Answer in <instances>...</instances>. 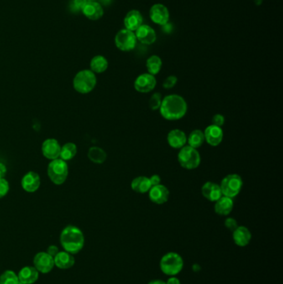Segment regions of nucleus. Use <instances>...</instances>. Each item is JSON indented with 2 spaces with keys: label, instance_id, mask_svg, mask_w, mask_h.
Segmentation results:
<instances>
[{
  "label": "nucleus",
  "instance_id": "obj_1",
  "mask_svg": "<svg viewBox=\"0 0 283 284\" xmlns=\"http://www.w3.org/2000/svg\"><path fill=\"white\" fill-rule=\"evenodd\" d=\"M159 114L167 121H179L187 113L188 104L184 97L178 94H170L163 97Z\"/></svg>",
  "mask_w": 283,
  "mask_h": 284
},
{
  "label": "nucleus",
  "instance_id": "obj_2",
  "mask_svg": "<svg viewBox=\"0 0 283 284\" xmlns=\"http://www.w3.org/2000/svg\"><path fill=\"white\" fill-rule=\"evenodd\" d=\"M60 243L64 251L71 254H78L83 249L85 237L82 231L74 225H68L62 230Z\"/></svg>",
  "mask_w": 283,
  "mask_h": 284
},
{
  "label": "nucleus",
  "instance_id": "obj_3",
  "mask_svg": "<svg viewBox=\"0 0 283 284\" xmlns=\"http://www.w3.org/2000/svg\"><path fill=\"white\" fill-rule=\"evenodd\" d=\"M97 83L96 74L90 69H83L74 76L72 86L76 92L88 94L93 91Z\"/></svg>",
  "mask_w": 283,
  "mask_h": 284
},
{
  "label": "nucleus",
  "instance_id": "obj_4",
  "mask_svg": "<svg viewBox=\"0 0 283 284\" xmlns=\"http://www.w3.org/2000/svg\"><path fill=\"white\" fill-rule=\"evenodd\" d=\"M159 268L162 273L167 276H176L182 271L184 260L177 253L169 252L162 257L159 262Z\"/></svg>",
  "mask_w": 283,
  "mask_h": 284
},
{
  "label": "nucleus",
  "instance_id": "obj_5",
  "mask_svg": "<svg viewBox=\"0 0 283 284\" xmlns=\"http://www.w3.org/2000/svg\"><path fill=\"white\" fill-rule=\"evenodd\" d=\"M48 177L56 185H64L69 177V168L68 162L60 158L51 160L47 169Z\"/></svg>",
  "mask_w": 283,
  "mask_h": 284
},
{
  "label": "nucleus",
  "instance_id": "obj_6",
  "mask_svg": "<svg viewBox=\"0 0 283 284\" xmlns=\"http://www.w3.org/2000/svg\"><path fill=\"white\" fill-rule=\"evenodd\" d=\"M178 161L180 166L185 170H195L200 166L201 156L197 149L186 145L180 149L178 153Z\"/></svg>",
  "mask_w": 283,
  "mask_h": 284
},
{
  "label": "nucleus",
  "instance_id": "obj_7",
  "mask_svg": "<svg viewBox=\"0 0 283 284\" xmlns=\"http://www.w3.org/2000/svg\"><path fill=\"white\" fill-rule=\"evenodd\" d=\"M222 196L233 199L239 195L243 186V180L238 174L226 175L220 183Z\"/></svg>",
  "mask_w": 283,
  "mask_h": 284
},
{
  "label": "nucleus",
  "instance_id": "obj_8",
  "mask_svg": "<svg viewBox=\"0 0 283 284\" xmlns=\"http://www.w3.org/2000/svg\"><path fill=\"white\" fill-rule=\"evenodd\" d=\"M115 45L122 52L132 51L137 43L136 33L127 28L121 29L115 36Z\"/></svg>",
  "mask_w": 283,
  "mask_h": 284
},
{
  "label": "nucleus",
  "instance_id": "obj_9",
  "mask_svg": "<svg viewBox=\"0 0 283 284\" xmlns=\"http://www.w3.org/2000/svg\"><path fill=\"white\" fill-rule=\"evenodd\" d=\"M156 85L155 76L148 72L141 74L134 81L135 90L140 93H149L155 88Z\"/></svg>",
  "mask_w": 283,
  "mask_h": 284
},
{
  "label": "nucleus",
  "instance_id": "obj_10",
  "mask_svg": "<svg viewBox=\"0 0 283 284\" xmlns=\"http://www.w3.org/2000/svg\"><path fill=\"white\" fill-rule=\"evenodd\" d=\"M55 266L54 259L47 252H39L33 258V267L39 274H48Z\"/></svg>",
  "mask_w": 283,
  "mask_h": 284
},
{
  "label": "nucleus",
  "instance_id": "obj_11",
  "mask_svg": "<svg viewBox=\"0 0 283 284\" xmlns=\"http://www.w3.org/2000/svg\"><path fill=\"white\" fill-rule=\"evenodd\" d=\"M149 18L155 24L165 26L169 23L170 14L166 6L162 3H154L149 9Z\"/></svg>",
  "mask_w": 283,
  "mask_h": 284
},
{
  "label": "nucleus",
  "instance_id": "obj_12",
  "mask_svg": "<svg viewBox=\"0 0 283 284\" xmlns=\"http://www.w3.org/2000/svg\"><path fill=\"white\" fill-rule=\"evenodd\" d=\"M61 145L58 140L54 138L46 139L42 144V154L48 160H53L58 159L60 156Z\"/></svg>",
  "mask_w": 283,
  "mask_h": 284
},
{
  "label": "nucleus",
  "instance_id": "obj_13",
  "mask_svg": "<svg viewBox=\"0 0 283 284\" xmlns=\"http://www.w3.org/2000/svg\"><path fill=\"white\" fill-rule=\"evenodd\" d=\"M148 195L152 203L160 206V205H164L169 201L170 193H169V189L165 185L159 184V185L152 186L148 192Z\"/></svg>",
  "mask_w": 283,
  "mask_h": 284
},
{
  "label": "nucleus",
  "instance_id": "obj_14",
  "mask_svg": "<svg viewBox=\"0 0 283 284\" xmlns=\"http://www.w3.org/2000/svg\"><path fill=\"white\" fill-rule=\"evenodd\" d=\"M21 186L28 193H34L41 186L40 175L35 171H28L21 180Z\"/></svg>",
  "mask_w": 283,
  "mask_h": 284
},
{
  "label": "nucleus",
  "instance_id": "obj_15",
  "mask_svg": "<svg viewBox=\"0 0 283 284\" xmlns=\"http://www.w3.org/2000/svg\"><path fill=\"white\" fill-rule=\"evenodd\" d=\"M205 142L208 145L211 146H217L222 143L223 140V131L222 127H218L214 125H210L205 128Z\"/></svg>",
  "mask_w": 283,
  "mask_h": 284
},
{
  "label": "nucleus",
  "instance_id": "obj_16",
  "mask_svg": "<svg viewBox=\"0 0 283 284\" xmlns=\"http://www.w3.org/2000/svg\"><path fill=\"white\" fill-rule=\"evenodd\" d=\"M137 41L144 45H151L157 39L156 33L154 28L147 24H142L136 32Z\"/></svg>",
  "mask_w": 283,
  "mask_h": 284
},
{
  "label": "nucleus",
  "instance_id": "obj_17",
  "mask_svg": "<svg viewBox=\"0 0 283 284\" xmlns=\"http://www.w3.org/2000/svg\"><path fill=\"white\" fill-rule=\"evenodd\" d=\"M167 142L170 147L180 150L187 145V136L180 129H173L167 135Z\"/></svg>",
  "mask_w": 283,
  "mask_h": 284
},
{
  "label": "nucleus",
  "instance_id": "obj_18",
  "mask_svg": "<svg viewBox=\"0 0 283 284\" xmlns=\"http://www.w3.org/2000/svg\"><path fill=\"white\" fill-rule=\"evenodd\" d=\"M81 13L89 20L97 21L101 19L104 15L103 7L97 1H88Z\"/></svg>",
  "mask_w": 283,
  "mask_h": 284
},
{
  "label": "nucleus",
  "instance_id": "obj_19",
  "mask_svg": "<svg viewBox=\"0 0 283 284\" xmlns=\"http://www.w3.org/2000/svg\"><path fill=\"white\" fill-rule=\"evenodd\" d=\"M201 193L206 200L211 202H216L222 196L220 185L212 181H207L203 185Z\"/></svg>",
  "mask_w": 283,
  "mask_h": 284
},
{
  "label": "nucleus",
  "instance_id": "obj_20",
  "mask_svg": "<svg viewBox=\"0 0 283 284\" xmlns=\"http://www.w3.org/2000/svg\"><path fill=\"white\" fill-rule=\"evenodd\" d=\"M143 16L139 10H130L127 15L125 16V28L132 32H136L143 24Z\"/></svg>",
  "mask_w": 283,
  "mask_h": 284
},
{
  "label": "nucleus",
  "instance_id": "obj_21",
  "mask_svg": "<svg viewBox=\"0 0 283 284\" xmlns=\"http://www.w3.org/2000/svg\"><path fill=\"white\" fill-rule=\"evenodd\" d=\"M233 239L234 244L238 247H246L249 244L252 239V233L245 226H238L233 231Z\"/></svg>",
  "mask_w": 283,
  "mask_h": 284
},
{
  "label": "nucleus",
  "instance_id": "obj_22",
  "mask_svg": "<svg viewBox=\"0 0 283 284\" xmlns=\"http://www.w3.org/2000/svg\"><path fill=\"white\" fill-rule=\"evenodd\" d=\"M214 203L215 213L220 216H228L230 214L234 206L233 199L227 196H222Z\"/></svg>",
  "mask_w": 283,
  "mask_h": 284
},
{
  "label": "nucleus",
  "instance_id": "obj_23",
  "mask_svg": "<svg viewBox=\"0 0 283 284\" xmlns=\"http://www.w3.org/2000/svg\"><path fill=\"white\" fill-rule=\"evenodd\" d=\"M54 264L60 269H69L75 264L73 254L67 251H59L54 258Z\"/></svg>",
  "mask_w": 283,
  "mask_h": 284
},
{
  "label": "nucleus",
  "instance_id": "obj_24",
  "mask_svg": "<svg viewBox=\"0 0 283 284\" xmlns=\"http://www.w3.org/2000/svg\"><path fill=\"white\" fill-rule=\"evenodd\" d=\"M20 283L24 284H33L38 281L39 272L33 266L23 267L18 274Z\"/></svg>",
  "mask_w": 283,
  "mask_h": 284
},
{
  "label": "nucleus",
  "instance_id": "obj_25",
  "mask_svg": "<svg viewBox=\"0 0 283 284\" xmlns=\"http://www.w3.org/2000/svg\"><path fill=\"white\" fill-rule=\"evenodd\" d=\"M132 191L139 194H145L149 192L152 187L149 177L147 176H138L135 178L131 183Z\"/></svg>",
  "mask_w": 283,
  "mask_h": 284
},
{
  "label": "nucleus",
  "instance_id": "obj_26",
  "mask_svg": "<svg viewBox=\"0 0 283 284\" xmlns=\"http://www.w3.org/2000/svg\"><path fill=\"white\" fill-rule=\"evenodd\" d=\"M107 59L102 55H96L90 62V70L95 74L103 73L108 69Z\"/></svg>",
  "mask_w": 283,
  "mask_h": 284
},
{
  "label": "nucleus",
  "instance_id": "obj_27",
  "mask_svg": "<svg viewBox=\"0 0 283 284\" xmlns=\"http://www.w3.org/2000/svg\"><path fill=\"white\" fill-rule=\"evenodd\" d=\"M205 142V134L202 130H194L187 137V145L195 149L201 147Z\"/></svg>",
  "mask_w": 283,
  "mask_h": 284
},
{
  "label": "nucleus",
  "instance_id": "obj_28",
  "mask_svg": "<svg viewBox=\"0 0 283 284\" xmlns=\"http://www.w3.org/2000/svg\"><path fill=\"white\" fill-rule=\"evenodd\" d=\"M87 157L94 164L101 165L106 161L107 154L102 148L99 146H91L87 152Z\"/></svg>",
  "mask_w": 283,
  "mask_h": 284
},
{
  "label": "nucleus",
  "instance_id": "obj_29",
  "mask_svg": "<svg viewBox=\"0 0 283 284\" xmlns=\"http://www.w3.org/2000/svg\"><path fill=\"white\" fill-rule=\"evenodd\" d=\"M77 153V146L73 142H67L62 145L60 156L59 158L64 161H69L76 156Z\"/></svg>",
  "mask_w": 283,
  "mask_h": 284
},
{
  "label": "nucleus",
  "instance_id": "obj_30",
  "mask_svg": "<svg viewBox=\"0 0 283 284\" xmlns=\"http://www.w3.org/2000/svg\"><path fill=\"white\" fill-rule=\"evenodd\" d=\"M146 69L148 73L151 74L153 76H155L159 73L163 66V62L160 57L158 55H152L148 58L146 60Z\"/></svg>",
  "mask_w": 283,
  "mask_h": 284
},
{
  "label": "nucleus",
  "instance_id": "obj_31",
  "mask_svg": "<svg viewBox=\"0 0 283 284\" xmlns=\"http://www.w3.org/2000/svg\"><path fill=\"white\" fill-rule=\"evenodd\" d=\"M18 274L13 270H6L0 275V284H18Z\"/></svg>",
  "mask_w": 283,
  "mask_h": 284
},
{
  "label": "nucleus",
  "instance_id": "obj_32",
  "mask_svg": "<svg viewBox=\"0 0 283 284\" xmlns=\"http://www.w3.org/2000/svg\"><path fill=\"white\" fill-rule=\"evenodd\" d=\"M162 100V94L160 92H154L149 100V109L152 111H159L161 106Z\"/></svg>",
  "mask_w": 283,
  "mask_h": 284
},
{
  "label": "nucleus",
  "instance_id": "obj_33",
  "mask_svg": "<svg viewBox=\"0 0 283 284\" xmlns=\"http://www.w3.org/2000/svg\"><path fill=\"white\" fill-rule=\"evenodd\" d=\"M9 189L10 185L8 180H6L5 178L0 179V199H3L8 195Z\"/></svg>",
  "mask_w": 283,
  "mask_h": 284
},
{
  "label": "nucleus",
  "instance_id": "obj_34",
  "mask_svg": "<svg viewBox=\"0 0 283 284\" xmlns=\"http://www.w3.org/2000/svg\"><path fill=\"white\" fill-rule=\"evenodd\" d=\"M178 82V77L175 75H170V76H167L166 78L164 79V82H163V87L166 90L172 89L176 86Z\"/></svg>",
  "mask_w": 283,
  "mask_h": 284
},
{
  "label": "nucleus",
  "instance_id": "obj_35",
  "mask_svg": "<svg viewBox=\"0 0 283 284\" xmlns=\"http://www.w3.org/2000/svg\"><path fill=\"white\" fill-rule=\"evenodd\" d=\"M224 225L226 228H228V230L233 232V231L235 230L236 228H238V221L236 220L234 218L228 217V218L225 219Z\"/></svg>",
  "mask_w": 283,
  "mask_h": 284
},
{
  "label": "nucleus",
  "instance_id": "obj_36",
  "mask_svg": "<svg viewBox=\"0 0 283 284\" xmlns=\"http://www.w3.org/2000/svg\"><path fill=\"white\" fill-rule=\"evenodd\" d=\"M225 123V117L222 114H215L212 118V125L222 127Z\"/></svg>",
  "mask_w": 283,
  "mask_h": 284
},
{
  "label": "nucleus",
  "instance_id": "obj_37",
  "mask_svg": "<svg viewBox=\"0 0 283 284\" xmlns=\"http://www.w3.org/2000/svg\"><path fill=\"white\" fill-rule=\"evenodd\" d=\"M87 3H88V0H73L74 6L77 10H82Z\"/></svg>",
  "mask_w": 283,
  "mask_h": 284
},
{
  "label": "nucleus",
  "instance_id": "obj_38",
  "mask_svg": "<svg viewBox=\"0 0 283 284\" xmlns=\"http://www.w3.org/2000/svg\"><path fill=\"white\" fill-rule=\"evenodd\" d=\"M149 181H150V184H151V186H154V185H158L159 184H161V178L159 175H152L150 177H149Z\"/></svg>",
  "mask_w": 283,
  "mask_h": 284
},
{
  "label": "nucleus",
  "instance_id": "obj_39",
  "mask_svg": "<svg viewBox=\"0 0 283 284\" xmlns=\"http://www.w3.org/2000/svg\"><path fill=\"white\" fill-rule=\"evenodd\" d=\"M59 247L56 246V245H50L47 249V253L53 257V258H54L57 254H59Z\"/></svg>",
  "mask_w": 283,
  "mask_h": 284
},
{
  "label": "nucleus",
  "instance_id": "obj_40",
  "mask_svg": "<svg viewBox=\"0 0 283 284\" xmlns=\"http://www.w3.org/2000/svg\"><path fill=\"white\" fill-rule=\"evenodd\" d=\"M7 167L6 165L3 164V163L0 162V179L2 178H5L6 175H7Z\"/></svg>",
  "mask_w": 283,
  "mask_h": 284
},
{
  "label": "nucleus",
  "instance_id": "obj_41",
  "mask_svg": "<svg viewBox=\"0 0 283 284\" xmlns=\"http://www.w3.org/2000/svg\"><path fill=\"white\" fill-rule=\"evenodd\" d=\"M166 284H181L180 279L175 276L169 277V279L165 282Z\"/></svg>",
  "mask_w": 283,
  "mask_h": 284
},
{
  "label": "nucleus",
  "instance_id": "obj_42",
  "mask_svg": "<svg viewBox=\"0 0 283 284\" xmlns=\"http://www.w3.org/2000/svg\"><path fill=\"white\" fill-rule=\"evenodd\" d=\"M148 284H166L165 282L163 281V280H160V279H154V280H151V281L149 282Z\"/></svg>",
  "mask_w": 283,
  "mask_h": 284
},
{
  "label": "nucleus",
  "instance_id": "obj_43",
  "mask_svg": "<svg viewBox=\"0 0 283 284\" xmlns=\"http://www.w3.org/2000/svg\"><path fill=\"white\" fill-rule=\"evenodd\" d=\"M263 0H254L256 5L260 6L263 3Z\"/></svg>",
  "mask_w": 283,
  "mask_h": 284
},
{
  "label": "nucleus",
  "instance_id": "obj_44",
  "mask_svg": "<svg viewBox=\"0 0 283 284\" xmlns=\"http://www.w3.org/2000/svg\"><path fill=\"white\" fill-rule=\"evenodd\" d=\"M88 1H97V0H88Z\"/></svg>",
  "mask_w": 283,
  "mask_h": 284
},
{
  "label": "nucleus",
  "instance_id": "obj_45",
  "mask_svg": "<svg viewBox=\"0 0 283 284\" xmlns=\"http://www.w3.org/2000/svg\"><path fill=\"white\" fill-rule=\"evenodd\" d=\"M23 284V283H20V282H19V284Z\"/></svg>",
  "mask_w": 283,
  "mask_h": 284
}]
</instances>
